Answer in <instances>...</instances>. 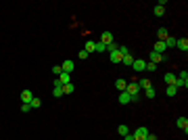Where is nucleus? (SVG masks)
<instances>
[{
  "mask_svg": "<svg viewBox=\"0 0 188 140\" xmlns=\"http://www.w3.org/2000/svg\"><path fill=\"white\" fill-rule=\"evenodd\" d=\"M134 140H146V136H148V130H146L144 126H140V128H136L134 130Z\"/></svg>",
  "mask_w": 188,
  "mask_h": 140,
  "instance_id": "f257e3e1",
  "label": "nucleus"
},
{
  "mask_svg": "<svg viewBox=\"0 0 188 140\" xmlns=\"http://www.w3.org/2000/svg\"><path fill=\"white\" fill-rule=\"evenodd\" d=\"M123 92H128L130 96H136V94L140 92V86H138V82H130V84L125 86V90H123Z\"/></svg>",
  "mask_w": 188,
  "mask_h": 140,
  "instance_id": "f03ea898",
  "label": "nucleus"
},
{
  "mask_svg": "<svg viewBox=\"0 0 188 140\" xmlns=\"http://www.w3.org/2000/svg\"><path fill=\"white\" fill-rule=\"evenodd\" d=\"M132 67H134V71H138V73H142V71H146V61H142V59H134Z\"/></svg>",
  "mask_w": 188,
  "mask_h": 140,
  "instance_id": "7ed1b4c3",
  "label": "nucleus"
},
{
  "mask_svg": "<svg viewBox=\"0 0 188 140\" xmlns=\"http://www.w3.org/2000/svg\"><path fill=\"white\" fill-rule=\"evenodd\" d=\"M31 98H34V92H31V90H23V92H21V103H23V105H29V103H31Z\"/></svg>",
  "mask_w": 188,
  "mask_h": 140,
  "instance_id": "20e7f679",
  "label": "nucleus"
},
{
  "mask_svg": "<svg viewBox=\"0 0 188 140\" xmlns=\"http://www.w3.org/2000/svg\"><path fill=\"white\" fill-rule=\"evenodd\" d=\"M109 55H111V56H109V59H111V63H115V65L121 63V59H123V55L119 52V48H117V50H113V52H109Z\"/></svg>",
  "mask_w": 188,
  "mask_h": 140,
  "instance_id": "39448f33",
  "label": "nucleus"
},
{
  "mask_svg": "<svg viewBox=\"0 0 188 140\" xmlns=\"http://www.w3.org/2000/svg\"><path fill=\"white\" fill-rule=\"evenodd\" d=\"M100 42H103L104 46H109V44L113 42V34H111V31H103V36H100Z\"/></svg>",
  "mask_w": 188,
  "mask_h": 140,
  "instance_id": "423d86ee",
  "label": "nucleus"
},
{
  "mask_svg": "<svg viewBox=\"0 0 188 140\" xmlns=\"http://www.w3.org/2000/svg\"><path fill=\"white\" fill-rule=\"evenodd\" d=\"M161 61H165V55H159V52L153 50V52H151V63L157 65V63H161Z\"/></svg>",
  "mask_w": 188,
  "mask_h": 140,
  "instance_id": "0eeeda50",
  "label": "nucleus"
},
{
  "mask_svg": "<svg viewBox=\"0 0 188 140\" xmlns=\"http://www.w3.org/2000/svg\"><path fill=\"white\" fill-rule=\"evenodd\" d=\"M73 67H75V63H73V61H65V63L61 65L63 73H71V71H73Z\"/></svg>",
  "mask_w": 188,
  "mask_h": 140,
  "instance_id": "6e6552de",
  "label": "nucleus"
},
{
  "mask_svg": "<svg viewBox=\"0 0 188 140\" xmlns=\"http://www.w3.org/2000/svg\"><path fill=\"white\" fill-rule=\"evenodd\" d=\"M119 103H121V105H130V103H132V96H130L128 92H119Z\"/></svg>",
  "mask_w": 188,
  "mask_h": 140,
  "instance_id": "1a4fd4ad",
  "label": "nucleus"
},
{
  "mask_svg": "<svg viewBox=\"0 0 188 140\" xmlns=\"http://www.w3.org/2000/svg\"><path fill=\"white\" fill-rule=\"evenodd\" d=\"M176 46L186 52V50H188V40H186V38H178V40H176Z\"/></svg>",
  "mask_w": 188,
  "mask_h": 140,
  "instance_id": "9d476101",
  "label": "nucleus"
},
{
  "mask_svg": "<svg viewBox=\"0 0 188 140\" xmlns=\"http://www.w3.org/2000/svg\"><path fill=\"white\" fill-rule=\"evenodd\" d=\"M155 52H159V55H163V52H165L167 50V46H165V42H161V40H157V42H155Z\"/></svg>",
  "mask_w": 188,
  "mask_h": 140,
  "instance_id": "9b49d317",
  "label": "nucleus"
},
{
  "mask_svg": "<svg viewBox=\"0 0 188 140\" xmlns=\"http://www.w3.org/2000/svg\"><path fill=\"white\" fill-rule=\"evenodd\" d=\"M176 126L180 128V130H184V132H186V130H188V119H186V117H178Z\"/></svg>",
  "mask_w": 188,
  "mask_h": 140,
  "instance_id": "f8f14e48",
  "label": "nucleus"
},
{
  "mask_svg": "<svg viewBox=\"0 0 188 140\" xmlns=\"http://www.w3.org/2000/svg\"><path fill=\"white\" fill-rule=\"evenodd\" d=\"M157 36H159L161 42H165L167 38H169V34H167V27H159V29H157Z\"/></svg>",
  "mask_w": 188,
  "mask_h": 140,
  "instance_id": "ddd939ff",
  "label": "nucleus"
},
{
  "mask_svg": "<svg viewBox=\"0 0 188 140\" xmlns=\"http://www.w3.org/2000/svg\"><path fill=\"white\" fill-rule=\"evenodd\" d=\"M94 48H96V42H94V40H86V46H84V50L90 55V52H94Z\"/></svg>",
  "mask_w": 188,
  "mask_h": 140,
  "instance_id": "4468645a",
  "label": "nucleus"
},
{
  "mask_svg": "<svg viewBox=\"0 0 188 140\" xmlns=\"http://www.w3.org/2000/svg\"><path fill=\"white\" fill-rule=\"evenodd\" d=\"M59 82H61L63 86H65V84H71V73H61V75H59Z\"/></svg>",
  "mask_w": 188,
  "mask_h": 140,
  "instance_id": "2eb2a0df",
  "label": "nucleus"
},
{
  "mask_svg": "<svg viewBox=\"0 0 188 140\" xmlns=\"http://www.w3.org/2000/svg\"><path fill=\"white\" fill-rule=\"evenodd\" d=\"M163 80H165V84H167V86L176 84V75H174V73H165V75H163Z\"/></svg>",
  "mask_w": 188,
  "mask_h": 140,
  "instance_id": "dca6fc26",
  "label": "nucleus"
},
{
  "mask_svg": "<svg viewBox=\"0 0 188 140\" xmlns=\"http://www.w3.org/2000/svg\"><path fill=\"white\" fill-rule=\"evenodd\" d=\"M121 63H123V65H128V67H132V63H134V56H132V52H130V55H125L123 59H121Z\"/></svg>",
  "mask_w": 188,
  "mask_h": 140,
  "instance_id": "f3484780",
  "label": "nucleus"
},
{
  "mask_svg": "<svg viewBox=\"0 0 188 140\" xmlns=\"http://www.w3.org/2000/svg\"><path fill=\"white\" fill-rule=\"evenodd\" d=\"M29 107H31V109H40V107H42V100L38 96H34V98H31V103H29Z\"/></svg>",
  "mask_w": 188,
  "mask_h": 140,
  "instance_id": "a211bd4d",
  "label": "nucleus"
},
{
  "mask_svg": "<svg viewBox=\"0 0 188 140\" xmlns=\"http://www.w3.org/2000/svg\"><path fill=\"white\" fill-rule=\"evenodd\" d=\"M125 86H128V82H125V80H117V82H115V88H117L119 92H123Z\"/></svg>",
  "mask_w": 188,
  "mask_h": 140,
  "instance_id": "6ab92c4d",
  "label": "nucleus"
},
{
  "mask_svg": "<svg viewBox=\"0 0 188 140\" xmlns=\"http://www.w3.org/2000/svg\"><path fill=\"white\" fill-rule=\"evenodd\" d=\"M178 80H180V82H184V84H186V88H188V71H180V73H178Z\"/></svg>",
  "mask_w": 188,
  "mask_h": 140,
  "instance_id": "aec40b11",
  "label": "nucleus"
},
{
  "mask_svg": "<svg viewBox=\"0 0 188 140\" xmlns=\"http://www.w3.org/2000/svg\"><path fill=\"white\" fill-rule=\"evenodd\" d=\"M117 134H119V136H125V134H130V128L125 126V123H121V126L117 128Z\"/></svg>",
  "mask_w": 188,
  "mask_h": 140,
  "instance_id": "412c9836",
  "label": "nucleus"
},
{
  "mask_svg": "<svg viewBox=\"0 0 188 140\" xmlns=\"http://www.w3.org/2000/svg\"><path fill=\"white\" fill-rule=\"evenodd\" d=\"M71 92H75V86L73 84H65L63 86V94H71Z\"/></svg>",
  "mask_w": 188,
  "mask_h": 140,
  "instance_id": "4be33fe9",
  "label": "nucleus"
},
{
  "mask_svg": "<svg viewBox=\"0 0 188 140\" xmlns=\"http://www.w3.org/2000/svg\"><path fill=\"white\" fill-rule=\"evenodd\" d=\"M167 96H176V94H178V88H176V86L174 84H171V86H167Z\"/></svg>",
  "mask_w": 188,
  "mask_h": 140,
  "instance_id": "5701e85b",
  "label": "nucleus"
},
{
  "mask_svg": "<svg viewBox=\"0 0 188 140\" xmlns=\"http://www.w3.org/2000/svg\"><path fill=\"white\" fill-rule=\"evenodd\" d=\"M176 40H178V38H171V36H169V38L165 40V46H167V48H174V46H176Z\"/></svg>",
  "mask_w": 188,
  "mask_h": 140,
  "instance_id": "b1692460",
  "label": "nucleus"
},
{
  "mask_svg": "<svg viewBox=\"0 0 188 140\" xmlns=\"http://www.w3.org/2000/svg\"><path fill=\"white\" fill-rule=\"evenodd\" d=\"M155 15H157V17H163V15H165V7H159V4H157V7H155Z\"/></svg>",
  "mask_w": 188,
  "mask_h": 140,
  "instance_id": "393cba45",
  "label": "nucleus"
},
{
  "mask_svg": "<svg viewBox=\"0 0 188 140\" xmlns=\"http://www.w3.org/2000/svg\"><path fill=\"white\" fill-rule=\"evenodd\" d=\"M138 86H140V88H144V90H146V88H151V86H153V84H151L148 80H140V82H138Z\"/></svg>",
  "mask_w": 188,
  "mask_h": 140,
  "instance_id": "a878e982",
  "label": "nucleus"
},
{
  "mask_svg": "<svg viewBox=\"0 0 188 140\" xmlns=\"http://www.w3.org/2000/svg\"><path fill=\"white\" fill-rule=\"evenodd\" d=\"M144 94H146V98H155V88H153V86H151V88H146Z\"/></svg>",
  "mask_w": 188,
  "mask_h": 140,
  "instance_id": "bb28decb",
  "label": "nucleus"
},
{
  "mask_svg": "<svg viewBox=\"0 0 188 140\" xmlns=\"http://www.w3.org/2000/svg\"><path fill=\"white\" fill-rule=\"evenodd\" d=\"M107 50V46H104L103 42H96V48H94V52H104Z\"/></svg>",
  "mask_w": 188,
  "mask_h": 140,
  "instance_id": "cd10ccee",
  "label": "nucleus"
},
{
  "mask_svg": "<svg viewBox=\"0 0 188 140\" xmlns=\"http://www.w3.org/2000/svg\"><path fill=\"white\" fill-rule=\"evenodd\" d=\"M77 56H80V59H82V61H86V59H88V56H90V55H88V52H86V50H80V52H77Z\"/></svg>",
  "mask_w": 188,
  "mask_h": 140,
  "instance_id": "c85d7f7f",
  "label": "nucleus"
},
{
  "mask_svg": "<svg viewBox=\"0 0 188 140\" xmlns=\"http://www.w3.org/2000/svg\"><path fill=\"white\" fill-rule=\"evenodd\" d=\"M52 73H55L56 77L61 75V73H63V69H61V65H56V67H52Z\"/></svg>",
  "mask_w": 188,
  "mask_h": 140,
  "instance_id": "c756f323",
  "label": "nucleus"
},
{
  "mask_svg": "<svg viewBox=\"0 0 188 140\" xmlns=\"http://www.w3.org/2000/svg\"><path fill=\"white\" fill-rule=\"evenodd\" d=\"M52 94H55L56 98H61L63 96V88H55V90H52Z\"/></svg>",
  "mask_w": 188,
  "mask_h": 140,
  "instance_id": "7c9ffc66",
  "label": "nucleus"
},
{
  "mask_svg": "<svg viewBox=\"0 0 188 140\" xmlns=\"http://www.w3.org/2000/svg\"><path fill=\"white\" fill-rule=\"evenodd\" d=\"M155 69H157V65L148 61V63H146V71H155Z\"/></svg>",
  "mask_w": 188,
  "mask_h": 140,
  "instance_id": "2f4dec72",
  "label": "nucleus"
},
{
  "mask_svg": "<svg viewBox=\"0 0 188 140\" xmlns=\"http://www.w3.org/2000/svg\"><path fill=\"white\" fill-rule=\"evenodd\" d=\"M117 48H119V46H117L115 42H111L109 46H107V50H109V52H113V50H117Z\"/></svg>",
  "mask_w": 188,
  "mask_h": 140,
  "instance_id": "473e14b6",
  "label": "nucleus"
},
{
  "mask_svg": "<svg viewBox=\"0 0 188 140\" xmlns=\"http://www.w3.org/2000/svg\"><path fill=\"white\" fill-rule=\"evenodd\" d=\"M52 88H63V84H61V82H59V77H56L55 82H52Z\"/></svg>",
  "mask_w": 188,
  "mask_h": 140,
  "instance_id": "72a5a7b5",
  "label": "nucleus"
},
{
  "mask_svg": "<svg viewBox=\"0 0 188 140\" xmlns=\"http://www.w3.org/2000/svg\"><path fill=\"white\" fill-rule=\"evenodd\" d=\"M29 109H31V107H29V105H21V111H23V113H27Z\"/></svg>",
  "mask_w": 188,
  "mask_h": 140,
  "instance_id": "f704fd0d",
  "label": "nucleus"
},
{
  "mask_svg": "<svg viewBox=\"0 0 188 140\" xmlns=\"http://www.w3.org/2000/svg\"><path fill=\"white\" fill-rule=\"evenodd\" d=\"M146 140H157V136H155V134H151V132H148V136H146Z\"/></svg>",
  "mask_w": 188,
  "mask_h": 140,
  "instance_id": "c9c22d12",
  "label": "nucleus"
},
{
  "mask_svg": "<svg viewBox=\"0 0 188 140\" xmlns=\"http://www.w3.org/2000/svg\"><path fill=\"white\" fill-rule=\"evenodd\" d=\"M123 138H125V140H134V136H132V134H125Z\"/></svg>",
  "mask_w": 188,
  "mask_h": 140,
  "instance_id": "e433bc0d",
  "label": "nucleus"
}]
</instances>
